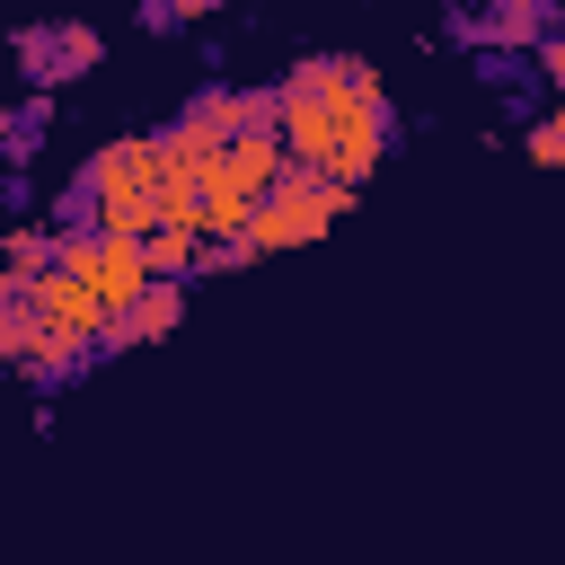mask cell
<instances>
[{"mask_svg":"<svg viewBox=\"0 0 565 565\" xmlns=\"http://www.w3.org/2000/svg\"><path fill=\"white\" fill-rule=\"evenodd\" d=\"M353 194H362V185H344V177L282 168V185L256 203V230H247V247H256V256H274V247H309V238H327V230L353 212Z\"/></svg>","mask_w":565,"mask_h":565,"instance_id":"6da1fadb","label":"cell"},{"mask_svg":"<svg viewBox=\"0 0 565 565\" xmlns=\"http://www.w3.org/2000/svg\"><path fill=\"white\" fill-rule=\"evenodd\" d=\"M9 62L26 71V88H71V79H88L106 62V35L88 18H35V26L9 35Z\"/></svg>","mask_w":565,"mask_h":565,"instance_id":"7a4b0ae2","label":"cell"},{"mask_svg":"<svg viewBox=\"0 0 565 565\" xmlns=\"http://www.w3.org/2000/svg\"><path fill=\"white\" fill-rule=\"evenodd\" d=\"M282 168H291V150H282V132H238L212 185H238V194H256V203H265V194L282 185Z\"/></svg>","mask_w":565,"mask_h":565,"instance_id":"3957f363","label":"cell"},{"mask_svg":"<svg viewBox=\"0 0 565 565\" xmlns=\"http://www.w3.org/2000/svg\"><path fill=\"white\" fill-rule=\"evenodd\" d=\"M53 247H62V221H9V238H0V300H26V282L53 265Z\"/></svg>","mask_w":565,"mask_h":565,"instance_id":"277c9868","label":"cell"},{"mask_svg":"<svg viewBox=\"0 0 565 565\" xmlns=\"http://www.w3.org/2000/svg\"><path fill=\"white\" fill-rule=\"evenodd\" d=\"M141 247H150V274H168V282H194V274H203V256H212V238H203L194 221H159Z\"/></svg>","mask_w":565,"mask_h":565,"instance_id":"5b68a950","label":"cell"},{"mask_svg":"<svg viewBox=\"0 0 565 565\" xmlns=\"http://www.w3.org/2000/svg\"><path fill=\"white\" fill-rule=\"evenodd\" d=\"M44 132H53V88H26V97L0 115V150H9V168H26V159L44 150Z\"/></svg>","mask_w":565,"mask_h":565,"instance_id":"8992f818","label":"cell"},{"mask_svg":"<svg viewBox=\"0 0 565 565\" xmlns=\"http://www.w3.org/2000/svg\"><path fill=\"white\" fill-rule=\"evenodd\" d=\"M177 327H185V282H168V274H159V282L132 300L124 335H132V353H141V344H159V335H177Z\"/></svg>","mask_w":565,"mask_h":565,"instance_id":"52a82bcc","label":"cell"},{"mask_svg":"<svg viewBox=\"0 0 565 565\" xmlns=\"http://www.w3.org/2000/svg\"><path fill=\"white\" fill-rule=\"evenodd\" d=\"M88 362H97V344H79V335H44V353L18 362V380H26V388H62V380H79Z\"/></svg>","mask_w":565,"mask_h":565,"instance_id":"ba28073f","label":"cell"},{"mask_svg":"<svg viewBox=\"0 0 565 565\" xmlns=\"http://www.w3.org/2000/svg\"><path fill=\"white\" fill-rule=\"evenodd\" d=\"M44 353V318H35V300H0V362L18 371V362H35Z\"/></svg>","mask_w":565,"mask_h":565,"instance_id":"9c48e42d","label":"cell"},{"mask_svg":"<svg viewBox=\"0 0 565 565\" xmlns=\"http://www.w3.org/2000/svg\"><path fill=\"white\" fill-rule=\"evenodd\" d=\"M521 150H530L539 168H565V97H556L547 115H530V132H521Z\"/></svg>","mask_w":565,"mask_h":565,"instance_id":"30bf717a","label":"cell"},{"mask_svg":"<svg viewBox=\"0 0 565 565\" xmlns=\"http://www.w3.org/2000/svg\"><path fill=\"white\" fill-rule=\"evenodd\" d=\"M141 9V26H194V18H212L221 0H132Z\"/></svg>","mask_w":565,"mask_h":565,"instance_id":"8fae6325","label":"cell"},{"mask_svg":"<svg viewBox=\"0 0 565 565\" xmlns=\"http://www.w3.org/2000/svg\"><path fill=\"white\" fill-rule=\"evenodd\" d=\"M441 26H450V44H468V53H494V18H486V9H450Z\"/></svg>","mask_w":565,"mask_h":565,"instance_id":"7c38bea8","label":"cell"},{"mask_svg":"<svg viewBox=\"0 0 565 565\" xmlns=\"http://www.w3.org/2000/svg\"><path fill=\"white\" fill-rule=\"evenodd\" d=\"M530 71H539V79H547V88L565 97V26H556V35L539 44V53H530Z\"/></svg>","mask_w":565,"mask_h":565,"instance_id":"4fadbf2b","label":"cell"}]
</instances>
